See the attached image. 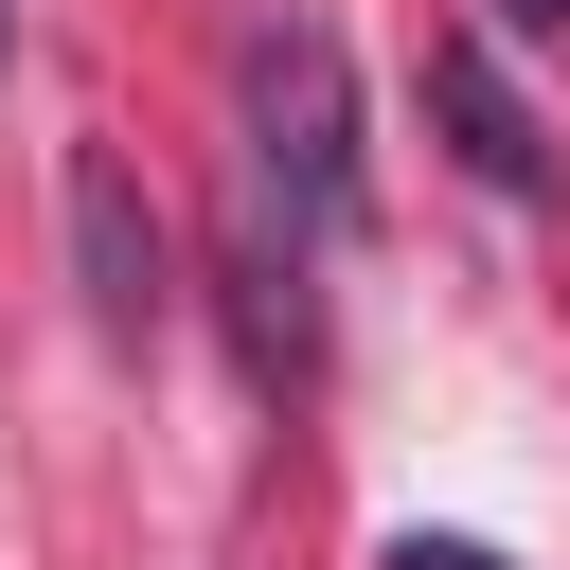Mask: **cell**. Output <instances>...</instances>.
<instances>
[{
  "instance_id": "7a4b0ae2",
  "label": "cell",
  "mask_w": 570,
  "mask_h": 570,
  "mask_svg": "<svg viewBox=\"0 0 570 570\" xmlns=\"http://www.w3.org/2000/svg\"><path fill=\"white\" fill-rule=\"evenodd\" d=\"M71 285H89V338H160V303H178V267H160V214H142V178H125V142H71Z\"/></svg>"
},
{
  "instance_id": "8992f818",
  "label": "cell",
  "mask_w": 570,
  "mask_h": 570,
  "mask_svg": "<svg viewBox=\"0 0 570 570\" xmlns=\"http://www.w3.org/2000/svg\"><path fill=\"white\" fill-rule=\"evenodd\" d=\"M0 53H18V0H0Z\"/></svg>"
},
{
  "instance_id": "5b68a950",
  "label": "cell",
  "mask_w": 570,
  "mask_h": 570,
  "mask_svg": "<svg viewBox=\"0 0 570 570\" xmlns=\"http://www.w3.org/2000/svg\"><path fill=\"white\" fill-rule=\"evenodd\" d=\"M481 18H499V36H570V0H481Z\"/></svg>"
},
{
  "instance_id": "277c9868",
  "label": "cell",
  "mask_w": 570,
  "mask_h": 570,
  "mask_svg": "<svg viewBox=\"0 0 570 570\" xmlns=\"http://www.w3.org/2000/svg\"><path fill=\"white\" fill-rule=\"evenodd\" d=\"M374 570H517V552H481V534H392Z\"/></svg>"
},
{
  "instance_id": "6da1fadb",
  "label": "cell",
  "mask_w": 570,
  "mask_h": 570,
  "mask_svg": "<svg viewBox=\"0 0 570 570\" xmlns=\"http://www.w3.org/2000/svg\"><path fill=\"white\" fill-rule=\"evenodd\" d=\"M232 142H249V178L303 232H356V71H338V18L267 0L232 36Z\"/></svg>"
},
{
  "instance_id": "3957f363",
  "label": "cell",
  "mask_w": 570,
  "mask_h": 570,
  "mask_svg": "<svg viewBox=\"0 0 570 570\" xmlns=\"http://www.w3.org/2000/svg\"><path fill=\"white\" fill-rule=\"evenodd\" d=\"M428 125L463 142V178H481V196H552V125L517 107V71H499L481 36H445V53H428Z\"/></svg>"
}]
</instances>
